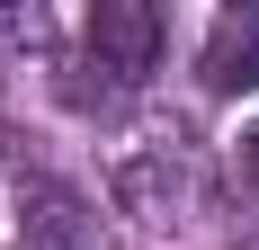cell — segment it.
Wrapping results in <instances>:
<instances>
[{"instance_id": "6da1fadb", "label": "cell", "mask_w": 259, "mask_h": 250, "mask_svg": "<svg viewBox=\"0 0 259 250\" xmlns=\"http://www.w3.org/2000/svg\"><path fill=\"white\" fill-rule=\"evenodd\" d=\"M161 45H170V27H161L152 0H99V9H90V72H99V99L143 90V80L161 72Z\"/></svg>"}, {"instance_id": "7a4b0ae2", "label": "cell", "mask_w": 259, "mask_h": 250, "mask_svg": "<svg viewBox=\"0 0 259 250\" xmlns=\"http://www.w3.org/2000/svg\"><path fill=\"white\" fill-rule=\"evenodd\" d=\"M116 197H125L134 224H179L188 197H197V161H188L179 134H143V143L116 152Z\"/></svg>"}, {"instance_id": "3957f363", "label": "cell", "mask_w": 259, "mask_h": 250, "mask_svg": "<svg viewBox=\"0 0 259 250\" xmlns=\"http://www.w3.org/2000/svg\"><path fill=\"white\" fill-rule=\"evenodd\" d=\"M197 72H206V90H224V99L259 90V9H224V18L206 27V54H197Z\"/></svg>"}, {"instance_id": "277c9868", "label": "cell", "mask_w": 259, "mask_h": 250, "mask_svg": "<svg viewBox=\"0 0 259 250\" xmlns=\"http://www.w3.org/2000/svg\"><path fill=\"white\" fill-rule=\"evenodd\" d=\"M18 224H27V250H90V215L63 179H18Z\"/></svg>"}, {"instance_id": "5b68a950", "label": "cell", "mask_w": 259, "mask_h": 250, "mask_svg": "<svg viewBox=\"0 0 259 250\" xmlns=\"http://www.w3.org/2000/svg\"><path fill=\"white\" fill-rule=\"evenodd\" d=\"M241 188H250V197H259V125H250V134H241Z\"/></svg>"}]
</instances>
